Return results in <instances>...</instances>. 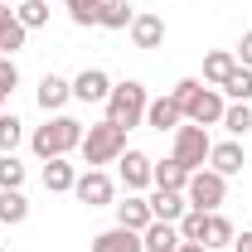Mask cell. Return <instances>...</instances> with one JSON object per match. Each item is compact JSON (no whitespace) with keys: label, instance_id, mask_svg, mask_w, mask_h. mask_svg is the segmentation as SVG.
Here are the masks:
<instances>
[{"label":"cell","instance_id":"6da1fadb","mask_svg":"<svg viewBox=\"0 0 252 252\" xmlns=\"http://www.w3.org/2000/svg\"><path fill=\"white\" fill-rule=\"evenodd\" d=\"M170 97H175V107L185 112V122H194V126H219L223 112H228L223 93L209 88V83H199V78H180Z\"/></svg>","mask_w":252,"mask_h":252},{"label":"cell","instance_id":"9a60e30c","mask_svg":"<svg viewBox=\"0 0 252 252\" xmlns=\"http://www.w3.org/2000/svg\"><path fill=\"white\" fill-rule=\"evenodd\" d=\"M25 25H20V15H15V10H10V5H0V54H5V59H15V54H20V49H25Z\"/></svg>","mask_w":252,"mask_h":252},{"label":"cell","instance_id":"e0dca14e","mask_svg":"<svg viewBox=\"0 0 252 252\" xmlns=\"http://www.w3.org/2000/svg\"><path fill=\"white\" fill-rule=\"evenodd\" d=\"M73 185H78V165H68V156L44 165V189L49 194H73Z\"/></svg>","mask_w":252,"mask_h":252},{"label":"cell","instance_id":"4fadbf2b","mask_svg":"<svg viewBox=\"0 0 252 252\" xmlns=\"http://www.w3.org/2000/svg\"><path fill=\"white\" fill-rule=\"evenodd\" d=\"M243 165H248V156H243V146H238V141H219V146L209 151V170H219L223 180L243 175Z\"/></svg>","mask_w":252,"mask_h":252},{"label":"cell","instance_id":"d4e9b609","mask_svg":"<svg viewBox=\"0 0 252 252\" xmlns=\"http://www.w3.org/2000/svg\"><path fill=\"white\" fill-rule=\"evenodd\" d=\"M223 131H228V136H248L252 131V107L248 102H228V112H223Z\"/></svg>","mask_w":252,"mask_h":252},{"label":"cell","instance_id":"5bb4252c","mask_svg":"<svg viewBox=\"0 0 252 252\" xmlns=\"http://www.w3.org/2000/svg\"><path fill=\"white\" fill-rule=\"evenodd\" d=\"M93 252H146V243H141V233H131V228H107V233H97L93 238Z\"/></svg>","mask_w":252,"mask_h":252},{"label":"cell","instance_id":"2e32d148","mask_svg":"<svg viewBox=\"0 0 252 252\" xmlns=\"http://www.w3.org/2000/svg\"><path fill=\"white\" fill-rule=\"evenodd\" d=\"M68 97H73V83H63L59 73H44V78H39V107H44V112H63Z\"/></svg>","mask_w":252,"mask_h":252},{"label":"cell","instance_id":"83f0119b","mask_svg":"<svg viewBox=\"0 0 252 252\" xmlns=\"http://www.w3.org/2000/svg\"><path fill=\"white\" fill-rule=\"evenodd\" d=\"M204 223H209L204 209H185V219L175 223V228H180V238H185V243H204Z\"/></svg>","mask_w":252,"mask_h":252},{"label":"cell","instance_id":"4316f807","mask_svg":"<svg viewBox=\"0 0 252 252\" xmlns=\"http://www.w3.org/2000/svg\"><path fill=\"white\" fill-rule=\"evenodd\" d=\"M20 136H25V122H20L15 112H0V151H5V156H15Z\"/></svg>","mask_w":252,"mask_h":252},{"label":"cell","instance_id":"277c9868","mask_svg":"<svg viewBox=\"0 0 252 252\" xmlns=\"http://www.w3.org/2000/svg\"><path fill=\"white\" fill-rule=\"evenodd\" d=\"M146 107H151V97H146V88L141 83H112V93H107V122H117V126H141L146 122Z\"/></svg>","mask_w":252,"mask_h":252},{"label":"cell","instance_id":"7a4b0ae2","mask_svg":"<svg viewBox=\"0 0 252 252\" xmlns=\"http://www.w3.org/2000/svg\"><path fill=\"white\" fill-rule=\"evenodd\" d=\"M30 146H34V156H39V160H59V156H68V151L83 146V122H73V117H59V112H54V117L30 136Z\"/></svg>","mask_w":252,"mask_h":252},{"label":"cell","instance_id":"8992f818","mask_svg":"<svg viewBox=\"0 0 252 252\" xmlns=\"http://www.w3.org/2000/svg\"><path fill=\"white\" fill-rule=\"evenodd\" d=\"M209 151H214L209 126H194V122L175 126V160H180L185 170H204V165H209Z\"/></svg>","mask_w":252,"mask_h":252},{"label":"cell","instance_id":"8fae6325","mask_svg":"<svg viewBox=\"0 0 252 252\" xmlns=\"http://www.w3.org/2000/svg\"><path fill=\"white\" fill-rule=\"evenodd\" d=\"M107 93H112V78H107L102 68H83V73L73 78V97H78V102H107Z\"/></svg>","mask_w":252,"mask_h":252},{"label":"cell","instance_id":"1f68e13d","mask_svg":"<svg viewBox=\"0 0 252 252\" xmlns=\"http://www.w3.org/2000/svg\"><path fill=\"white\" fill-rule=\"evenodd\" d=\"M97 10H102V0H68L73 25H97Z\"/></svg>","mask_w":252,"mask_h":252},{"label":"cell","instance_id":"30bf717a","mask_svg":"<svg viewBox=\"0 0 252 252\" xmlns=\"http://www.w3.org/2000/svg\"><path fill=\"white\" fill-rule=\"evenodd\" d=\"M131 44H136V49H160V44H165V20L151 15V10H136V20H131Z\"/></svg>","mask_w":252,"mask_h":252},{"label":"cell","instance_id":"d590c367","mask_svg":"<svg viewBox=\"0 0 252 252\" xmlns=\"http://www.w3.org/2000/svg\"><path fill=\"white\" fill-rule=\"evenodd\" d=\"M0 252H5V248H0Z\"/></svg>","mask_w":252,"mask_h":252},{"label":"cell","instance_id":"5b68a950","mask_svg":"<svg viewBox=\"0 0 252 252\" xmlns=\"http://www.w3.org/2000/svg\"><path fill=\"white\" fill-rule=\"evenodd\" d=\"M185 199H189V209H204V214H219V204L228 199V180H223L219 170H194L189 175V185H185Z\"/></svg>","mask_w":252,"mask_h":252},{"label":"cell","instance_id":"7c38bea8","mask_svg":"<svg viewBox=\"0 0 252 252\" xmlns=\"http://www.w3.org/2000/svg\"><path fill=\"white\" fill-rule=\"evenodd\" d=\"M112 209H117V223H122V228H131V233H146V228H151V204H146V199H141V194H126L122 204H112Z\"/></svg>","mask_w":252,"mask_h":252},{"label":"cell","instance_id":"ba28073f","mask_svg":"<svg viewBox=\"0 0 252 252\" xmlns=\"http://www.w3.org/2000/svg\"><path fill=\"white\" fill-rule=\"evenodd\" d=\"M151 170H156V160L146 156V151H131V146L122 151V185H126V194H141V189L156 185Z\"/></svg>","mask_w":252,"mask_h":252},{"label":"cell","instance_id":"d6986e66","mask_svg":"<svg viewBox=\"0 0 252 252\" xmlns=\"http://www.w3.org/2000/svg\"><path fill=\"white\" fill-rule=\"evenodd\" d=\"M141 243H146V252H175L185 238H180V228H175V223H160V219H156L146 233H141Z\"/></svg>","mask_w":252,"mask_h":252},{"label":"cell","instance_id":"7402d4cb","mask_svg":"<svg viewBox=\"0 0 252 252\" xmlns=\"http://www.w3.org/2000/svg\"><path fill=\"white\" fill-rule=\"evenodd\" d=\"M233 68H238V59H233L228 49H214V54L204 59V83H209V88H223Z\"/></svg>","mask_w":252,"mask_h":252},{"label":"cell","instance_id":"ac0fdd59","mask_svg":"<svg viewBox=\"0 0 252 252\" xmlns=\"http://www.w3.org/2000/svg\"><path fill=\"white\" fill-rule=\"evenodd\" d=\"M180 122H185V112L175 107V97H156V102L146 107V126H151V131H175Z\"/></svg>","mask_w":252,"mask_h":252},{"label":"cell","instance_id":"f1b7e54d","mask_svg":"<svg viewBox=\"0 0 252 252\" xmlns=\"http://www.w3.org/2000/svg\"><path fill=\"white\" fill-rule=\"evenodd\" d=\"M15 15H20L25 30H39V25H49V0H25Z\"/></svg>","mask_w":252,"mask_h":252},{"label":"cell","instance_id":"ffe728a7","mask_svg":"<svg viewBox=\"0 0 252 252\" xmlns=\"http://www.w3.org/2000/svg\"><path fill=\"white\" fill-rule=\"evenodd\" d=\"M233 238H238V228L223 219V214H209V223H204V248L209 252H228Z\"/></svg>","mask_w":252,"mask_h":252},{"label":"cell","instance_id":"52a82bcc","mask_svg":"<svg viewBox=\"0 0 252 252\" xmlns=\"http://www.w3.org/2000/svg\"><path fill=\"white\" fill-rule=\"evenodd\" d=\"M73 194H78V204H88V209H107V204L117 199V185H112L107 170H83L78 185H73Z\"/></svg>","mask_w":252,"mask_h":252},{"label":"cell","instance_id":"484cf974","mask_svg":"<svg viewBox=\"0 0 252 252\" xmlns=\"http://www.w3.org/2000/svg\"><path fill=\"white\" fill-rule=\"evenodd\" d=\"M223 93L233 97V102H252V68H243V63H238V68L228 73V83H223Z\"/></svg>","mask_w":252,"mask_h":252},{"label":"cell","instance_id":"44dd1931","mask_svg":"<svg viewBox=\"0 0 252 252\" xmlns=\"http://www.w3.org/2000/svg\"><path fill=\"white\" fill-rule=\"evenodd\" d=\"M131 20H136L131 0H102V10H97V25L102 30H131Z\"/></svg>","mask_w":252,"mask_h":252},{"label":"cell","instance_id":"603a6c76","mask_svg":"<svg viewBox=\"0 0 252 252\" xmlns=\"http://www.w3.org/2000/svg\"><path fill=\"white\" fill-rule=\"evenodd\" d=\"M189 175H194V170H185V165H180L175 156H170V160H160L156 170H151L156 189H185V185H189Z\"/></svg>","mask_w":252,"mask_h":252},{"label":"cell","instance_id":"4dcf8cb0","mask_svg":"<svg viewBox=\"0 0 252 252\" xmlns=\"http://www.w3.org/2000/svg\"><path fill=\"white\" fill-rule=\"evenodd\" d=\"M25 185V165L15 156H0V189H20Z\"/></svg>","mask_w":252,"mask_h":252},{"label":"cell","instance_id":"3957f363","mask_svg":"<svg viewBox=\"0 0 252 252\" xmlns=\"http://www.w3.org/2000/svg\"><path fill=\"white\" fill-rule=\"evenodd\" d=\"M78 151H83V160H88V170H102V165L122 160V151H126V126H117V122H97V126H88Z\"/></svg>","mask_w":252,"mask_h":252},{"label":"cell","instance_id":"cb8c5ba5","mask_svg":"<svg viewBox=\"0 0 252 252\" xmlns=\"http://www.w3.org/2000/svg\"><path fill=\"white\" fill-rule=\"evenodd\" d=\"M30 219V199L20 189H0V223H25Z\"/></svg>","mask_w":252,"mask_h":252},{"label":"cell","instance_id":"d6a6232c","mask_svg":"<svg viewBox=\"0 0 252 252\" xmlns=\"http://www.w3.org/2000/svg\"><path fill=\"white\" fill-rule=\"evenodd\" d=\"M233 59L243 63V68H252V30L243 34V44H238V49H233Z\"/></svg>","mask_w":252,"mask_h":252},{"label":"cell","instance_id":"e575fe53","mask_svg":"<svg viewBox=\"0 0 252 252\" xmlns=\"http://www.w3.org/2000/svg\"><path fill=\"white\" fill-rule=\"evenodd\" d=\"M175 252H209V248H204V243H180Z\"/></svg>","mask_w":252,"mask_h":252},{"label":"cell","instance_id":"836d02e7","mask_svg":"<svg viewBox=\"0 0 252 252\" xmlns=\"http://www.w3.org/2000/svg\"><path fill=\"white\" fill-rule=\"evenodd\" d=\"M228 252H252V233H238V238H233V248Z\"/></svg>","mask_w":252,"mask_h":252},{"label":"cell","instance_id":"9c48e42d","mask_svg":"<svg viewBox=\"0 0 252 252\" xmlns=\"http://www.w3.org/2000/svg\"><path fill=\"white\" fill-rule=\"evenodd\" d=\"M146 204H151V219H160V223H180V219H185V209H189L185 189H156Z\"/></svg>","mask_w":252,"mask_h":252},{"label":"cell","instance_id":"f546056e","mask_svg":"<svg viewBox=\"0 0 252 252\" xmlns=\"http://www.w3.org/2000/svg\"><path fill=\"white\" fill-rule=\"evenodd\" d=\"M15 88H20V68H15V59H5V54H0V107L10 102Z\"/></svg>","mask_w":252,"mask_h":252}]
</instances>
